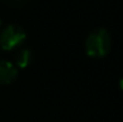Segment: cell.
I'll return each instance as SVG.
<instances>
[{
  "label": "cell",
  "instance_id": "obj_3",
  "mask_svg": "<svg viewBox=\"0 0 123 122\" xmlns=\"http://www.w3.org/2000/svg\"><path fill=\"white\" fill-rule=\"evenodd\" d=\"M17 76H18V70L12 62L5 61V60L0 61V84L1 85L11 84L12 81L16 80Z\"/></svg>",
  "mask_w": 123,
  "mask_h": 122
},
{
  "label": "cell",
  "instance_id": "obj_1",
  "mask_svg": "<svg viewBox=\"0 0 123 122\" xmlns=\"http://www.w3.org/2000/svg\"><path fill=\"white\" fill-rule=\"evenodd\" d=\"M112 40L108 30L105 29H96L88 34L85 41V50L91 58H104L109 54L111 49Z\"/></svg>",
  "mask_w": 123,
  "mask_h": 122
},
{
  "label": "cell",
  "instance_id": "obj_2",
  "mask_svg": "<svg viewBox=\"0 0 123 122\" xmlns=\"http://www.w3.org/2000/svg\"><path fill=\"white\" fill-rule=\"evenodd\" d=\"M26 40L25 30L16 24L7 25L0 34V48L4 50H12Z\"/></svg>",
  "mask_w": 123,
  "mask_h": 122
},
{
  "label": "cell",
  "instance_id": "obj_4",
  "mask_svg": "<svg viewBox=\"0 0 123 122\" xmlns=\"http://www.w3.org/2000/svg\"><path fill=\"white\" fill-rule=\"evenodd\" d=\"M32 61V54L29 49H20L16 56H14V62L19 68H25L28 67Z\"/></svg>",
  "mask_w": 123,
  "mask_h": 122
},
{
  "label": "cell",
  "instance_id": "obj_5",
  "mask_svg": "<svg viewBox=\"0 0 123 122\" xmlns=\"http://www.w3.org/2000/svg\"><path fill=\"white\" fill-rule=\"evenodd\" d=\"M120 87H121V90L123 91V78L121 79V81H120Z\"/></svg>",
  "mask_w": 123,
  "mask_h": 122
},
{
  "label": "cell",
  "instance_id": "obj_6",
  "mask_svg": "<svg viewBox=\"0 0 123 122\" xmlns=\"http://www.w3.org/2000/svg\"><path fill=\"white\" fill-rule=\"evenodd\" d=\"M0 25H1V20H0Z\"/></svg>",
  "mask_w": 123,
  "mask_h": 122
}]
</instances>
